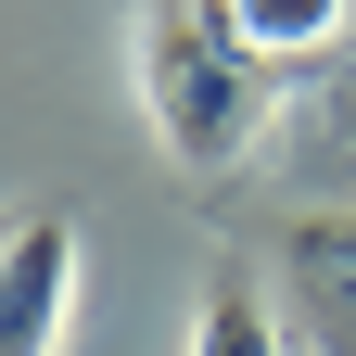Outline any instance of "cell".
Returning a JSON list of instances; mask_svg holds the SVG:
<instances>
[{
	"label": "cell",
	"instance_id": "2",
	"mask_svg": "<svg viewBox=\"0 0 356 356\" xmlns=\"http://www.w3.org/2000/svg\"><path fill=\"white\" fill-rule=\"evenodd\" d=\"M64 318H76V229L26 204L0 216V356H64Z\"/></svg>",
	"mask_w": 356,
	"mask_h": 356
},
{
	"label": "cell",
	"instance_id": "4",
	"mask_svg": "<svg viewBox=\"0 0 356 356\" xmlns=\"http://www.w3.org/2000/svg\"><path fill=\"white\" fill-rule=\"evenodd\" d=\"M229 26H242V51L280 76V64H318L331 38L356 26V0H229Z\"/></svg>",
	"mask_w": 356,
	"mask_h": 356
},
{
	"label": "cell",
	"instance_id": "1",
	"mask_svg": "<svg viewBox=\"0 0 356 356\" xmlns=\"http://www.w3.org/2000/svg\"><path fill=\"white\" fill-rule=\"evenodd\" d=\"M127 89H140V127L178 178H229L267 127V64L242 51L229 0H140L127 13Z\"/></svg>",
	"mask_w": 356,
	"mask_h": 356
},
{
	"label": "cell",
	"instance_id": "5",
	"mask_svg": "<svg viewBox=\"0 0 356 356\" xmlns=\"http://www.w3.org/2000/svg\"><path fill=\"white\" fill-rule=\"evenodd\" d=\"M178 356H293L280 318H267V293H254V267H216V280H204L191 343H178Z\"/></svg>",
	"mask_w": 356,
	"mask_h": 356
},
{
	"label": "cell",
	"instance_id": "3",
	"mask_svg": "<svg viewBox=\"0 0 356 356\" xmlns=\"http://www.w3.org/2000/svg\"><path fill=\"white\" fill-rule=\"evenodd\" d=\"M293 293H305V318H318V343L356 356V216H305L293 229Z\"/></svg>",
	"mask_w": 356,
	"mask_h": 356
}]
</instances>
